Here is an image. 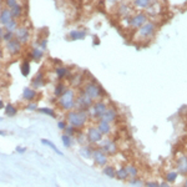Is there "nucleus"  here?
<instances>
[{
  "label": "nucleus",
  "mask_w": 187,
  "mask_h": 187,
  "mask_svg": "<svg viewBox=\"0 0 187 187\" xmlns=\"http://www.w3.org/2000/svg\"><path fill=\"white\" fill-rule=\"evenodd\" d=\"M87 118H89L87 112L81 110H71L66 114V122L76 129L83 127L87 122Z\"/></svg>",
  "instance_id": "nucleus-1"
},
{
  "label": "nucleus",
  "mask_w": 187,
  "mask_h": 187,
  "mask_svg": "<svg viewBox=\"0 0 187 187\" xmlns=\"http://www.w3.org/2000/svg\"><path fill=\"white\" fill-rule=\"evenodd\" d=\"M75 101H76V92L74 89H66V91L58 99L59 106L64 111H71L75 109Z\"/></svg>",
  "instance_id": "nucleus-2"
},
{
  "label": "nucleus",
  "mask_w": 187,
  "mask_h": 187,
  "mask_svg": "<svg viewBox=\"0 0 187 187\" xmlns=\"http://www.w3.org/2000/svg\"><path fill=\"white\" fill-rule=\"evenodd\" d=\"M84 94H86V95L91 99V100H99V99H101V96H104L105 95V92H104V90L101 89V86L94 80V83H86L85 85H84V87H83V90H81Z\"/></svg>",
  "instance_id": "nucleus-3"
},
{
  "label": "nucleus",
  "mask_w": 187,
  "mask_h": 187,
  "mask_svg": "<svg viewBox=\"0 0 187 187\" xmlns=\"http://www.w3.org/2000/svg\"><path fill=\"white\" fill-rule=\"evenodd\" d=\"M156 31V25L152 21H146L140 29H137L136 39L137 40H149L151 36H153Z\"/></svg>",
  "instance_id": "nucleus-4"
},
{
  "label": "nucleus",
  "mask_w": 187,
  "mask_h": 187,
  "mask_svg": "<svg viewBox=\"0 0 187 187\" xmlns=\"http://www.w3.org/2000/svg\"><path fill=\"white\" fill-rule=\"evenodd\" d=\"M14 34H15V39L18 40V41H19L23 46L28 45V44L30 43V40H31V30H30L29 26H26V25H20Z\"/></svg>",
  "instance_id": "nucleus-5"
},
{
  "label": "nucleus",
  "mask_w": 187,
  "mask_h": 187,
  "mask_svg": "<svg viewBox=\"0 0 187 187\" xmlns=\"http://www.w3.org/2000/svg\"><path fill=\"white\" fill-rule=\"evenodd\" d=\"M23 49H24V46L18 41L16 39H12L8 43H4V51H6L8 55L12 56V58L21 55Z\"/></svg>",
  "instance_id": "nucleus-6"
},
{
  "label": "nucleus",
  "mask_w": 187,
  "mask_h": 187,
  "mask_svg": "<svg viewBox=\"0 0 187 187\" xmlns=\"http://www.w3.org/2000/svg\"><path fill=\"white\" fill-rule=\"evenodd\" d=\"M94 104V100H91L86 94H84L81 91V94H79L76 96V101H75V108L77 110H81V111H86L87 109H90Z\"/></svg>",
  "instance_id": "nucleus-7"
},
{
  "label": "nucleus",
  "mask_w": 187,
  "mask_h": 187,
  "mask_svg": "<svg viewBox=\"0 0 187 187\" xmlns=\"http://www.w3.org/2000/svg\"><path fill=\"white\" fill-rule=\"evenodd\" d=\"M106 110H108V105H106V102L99 100V101L92 104V106H91V115L94 117H96V118L100 120Z\"/></svg>",
  "instance_id": "nucleus-8"
},
{
  "label": "nucleus",
  "mask_w": 187,
  "mask_h": 187,
  "mask_svg": "<svg viewBox=\"0 0 187 187\" xmlns=\"http://www.w3.org/2000/svg\"><path fill=\"white\" fill-rule=\"evenodd\" d=\"M146 21H147V16H146L145 12H137L130 19L129 26L131 29H140Z\"/></svg>",
  "instance_id": "nucleus-9"
},
{
  "label": "nucleus",
  "mask_w": 187,
  "mask_h": 187,
  "mask_svg": "<svg viewBox=\"0 0 187 187\" xmlns=\"http://www.w3.org/2000/svg\"><path fill=\"white\" fill-rule=\"evenodd\" d=\"M86 140L90 143H97L102 140V133L99 131L97 127H89L86 132Z\"/></svg>",
  "instance_id": "nucleus-10"
},
{
  "label": "nucleus",
  "mask_w": 187,
  "mask_h": 187,
  "mask_svg": "<svg viewBox=\"0 0 187 187\" xmlns=\"http://www.w3.org/2000/svg\"><path fill=\"white\" fill-rule=\"evenodd\" d=\"M92 158H94V161H95V164L99 166H106V164L109 161L108 155L100 149H96L92 151Z\"/></svg>",
  "instance_id": "nucleus-11"
},
{
  "label": "nucleus",
  "mask_w": 187,
  "mask_h": 187,
  "mask_svg": "<svg viewBox=\"0 0 187 187\" xmlns=\"http://www.w3.org/2000/svg\"><path fill=\"white\" fill-rule=\"evenodd\" d=\"M46 85V79H45V74L43 71H39L33 79H31V87L35 90H39Z\"/></svg>",
  "instance_id": "nucleus-12"
},
{
  "label": "nucleus",
  "mask_w": 187,
  "mask_h": 187,
  "mask_svg": "<svg viewBox=\"0 0 187 187\" xmlns=\"http://www.w3.org/2000/svg\"><path fill=\"white\" fill-rule=\"evenodd\" d=\"M37 96H39L37 91H36L35 89H33L31 86H26V87H24V90H23V99H24L25 101H28V102L34 101Z\"/></svg>",
  "instance_id": "nucleus-13"
},
{
  "label": "nucleus",
  "mask_w": 187,
  "mask_h": 187,
  "mask_svg": "<svg viewBox=\"0 0 187 187\" xmlns=\"http://www.w3.org/2000/svg\"><path fill=\"white\" fill-rule=\"evenodd\" d=\"M54 74H55V76L59 80H64V79L69 77L71 75V70H70V68H68V66L59 65V66H56V69L54 70Z\"/></svg>",
  "instance_id": "nucleus-14"
},
{
  "label": "nucleus",
  "mask_w": 187,
  "mask_h": 187,
  "mask_svg": "<svg viewBox=\"0 0 187 187\" xmlns=\"http://www.w3.org/2000/svg\"><path fill=\"white\" fill-rule=\"evenodd\" d=\"M102 151L106 153V155H115L117 152V145L111 141V140H108L102 143Z\"/></svg>",
  "instance_id": "nucleus-15"
},
{
  "label": "nucleus",
  "mask_w": 187,
  "mask_h": 187,
  "mask_svg": "<svg viewBox=\"0 0 187 187\" xmlns=\"http://www.w3.org/2000/svg\"><path fill=\"white\" fill-rule=\"evenodd\" d=\"M10 12H11L12 19H16V20L21 19L23 15L25 14V12H24V4L18 3L16 5H14V6H12V8L10 9Z\"/></svg>",
  "instance_id": "nucleus-16"
},
{
  "label": "nucleus",
  "mask_w": 187,
  "mask_h": 187,
  "mask_svg": "<svg viewBox=\"0 0 187 187\" xmlns=\"http://www.w3.org/2000/svg\"><path fill=\"white\" fill-rule=\"evenodd\" d=\"M11 19H12V16H11L10 9L4 6L2 10H0V26H4V25L8 24Z\"/></svg>",
  "instance_id": "nucleus-17"
},
{
  "label": "nucleus",
  "mask_w": 187,
  "mask_h": 187,
  "mask_svg": "<svg viewBox=\"0 0 187 187\" xmlns=\"http://www.w3.org/2000/svg\"><path fill=\"white\" fill-rule=\"evenodd\" d=\"M43 58H44V51L40 49L39 46L33 48L30 50V52H29V59L33 60V61H40Z\"/></svg>",
  "instance_id": "nucleus-18"
},
{
  "label": "nucleus",
  "mask_w": 187,
  "mask_h": 187,
  "mask_svg": "<svg viewBox=\"0 0 187 187\" xmlns=\"http://www.w3.org/2000/svg\"><path fill=\"white\" fill-rule=\"evenodd\" d=\"M177 170L181 175H187V156H181L178 160H177Z\"/></svg>",
  "instance_id": "nucleus-19"
},
{
  "label": "nucleus",
  "mask_w": 187,
  "mask_h": 187,
  "mask_svg": "<svg viewBox=\"0 0 187 187\" xmlns=\"http://www.w3.org/2000/svg\"><path fill=\"white\" fill-rule=\"evenodd\" d=\"M69 37L72 41H79V40H84L86 37V31L84 30H71L69 33Z\"/></svg>",
  "instance_id": "nucleus-20"
},
{
  "label": "nucleus",
  "mask_w": 187,
  "mask_h": 187,
  "mask_svg": "<svg viewBox=\"0 0 187 187\" xmlns=\"http://www.w3.org/2000/svg\"><path fill=\"white\" fill-rule=\"evenodd\" d=\"M31 71V65H30V60L29 59H25L21 64H20V72L24 77H28L30 75Z\"/></svg>",
  "instance_id": "nucleus-21"
},
{
  "label": "nucleus",
  "mask_w": 187,
  "mask_h": 187,
  "mask_svg": "<svg viewBox=\"0 0 187 187\" xmlns=\"http://www.w3.org/2000/svg\"><path fill=\"white\" fill-rule=\"evenodd\" d=\"M97 129L102 135H109V133L111 132V124L108 122V121H104V120H99Z\"/></svg>",
  "instance_id": "nucleus-22"
},
{
  "label": "nucleus",
  "mask_w": 187,
  "mask_h": 187,
  "mask_svg": "<svg viewBox=\"0 0 187 187\" xmlns=\"http://www.w3.org/2000/svg\"><path fill=\"white\" fill-rule=\"evenodd\" d=\"M116 116H117L116 110H115V109H109V108H108V110L105 111V114L102 115V117H101L100 120H104V121H108V122L111 124L114 120L116 118Z\"/></svg>",
  "instance_id": "nucleus-23"
},
{
  "label": "nucleus",
  "mask_w": 187,
  "mask_h": 187,
  "mask_svg": "<svg viewBox=\"0 0 187 187\" xmlns=\"http://www.w3.org/2000/svg\"><path fill=\"white\" fill-rule=\"evenodd\" d=\"M20 26V24H19V20H16V19H11L8 24H5L3 28H4V30L5 31H11V33H15L16 31V29Z\"/></svg>",
  "instance_id": "nucleus-24"
},
{
  "label": "nucleus",
  "mask_w": 187,
  "mask_h": 187,
  "mask_svg": "<svg viewBox=\"0 0 187 187\" xmlns=\"http://www.w3.org/2000/svg\"><path fill=\"white\" fill-rule=\"evenodd\" d=\"M4 111H5V115L9 116V117H12L18 114V108L14 106L12 104H6L5 108H4Z\"/></svg>",
  "instance_id": "nucleus-25"
},
{
  "label": "nucleus",
  "mask_w": 187,
  "mask_h": 187,
  "mask_svg": "<svg viewBox=\"0 0 187 187\" xmlns=\"http://www.w3.org/2000/svg\"><path fill=\"white\" fill-rule=\"evenodd\" d=\"M66 89H68V87H66V85H65L64 83L56 84V85H55V89H54V96L59 99V97L62 95V94L66 91Z\"/></svg>",
  "instance_id": "nucleus-26"
},
{
  "label": "nucleus",
  "mask_w": 187,
  "mask_h": 187,
  "mask_svg": "<svg viewBox=\"0 0 187 187\" xmlns=\"http://www.w3.org/2000/svg\"><path fill=\"white\" fill-rule=\"evenodd\" d=\"M118 180H121V181H125L129 178V173H127V170L126 167H120L118 170H116V176Z\"/></svg>",
  "instance_id": "nucleus-27"
},
{
  "label": "nucleus",
  "mask_w": 187,
  "mask_h": 187,
  "mask_svg": "<svg viewBox=\"0 0 187 187\" xmlns=\"http://www.w3.org/2000/svg\"><path fill=\"white\" fill-rule=\"evenodd\" d=\"M41 143H43V145H45V146H48V147H50L51 150H54V151H55L58 155H60V156H62V155H64V153H62V152H61V151H60V150L56 147L55 143L52 142V141H50V140H48V139H43V140H41Z\"/></svg>",
  "instance_id": "nucleus-28"
},
{
  "label": "nucleus",
  "mask_w": 187,
  "mask_h": 187,
  "mask_svg": "<svg viewBox=\"0 0 187 187\" xmlns=\"http://www.w3.org/2000/svg\"><path fill=\"white\" fill-rule=\"evenodd\" d=\"M37 111H39L40 114L46 115V116H51V117H54V118L56 117V112H55V110H54V109H51V108H39Z\"/></svg>",
  "instance_id": "nucleus-29"
},
{
  "label": "nucleus",
  "mask_w": 187,
  "mask_h": 187,
  "mask_svg": "<svg viewBox=\"0 0 187 187\" xmlns=\"http://www.w3.org/2000/svg\"><path fill=\"white\" fill-rule=\"evenodd\" d=\"M133 5L139 9H146L151 5V0H135Z\"/></svg>",
  "instance_id": "nucleus-30"
},
{
  "label": "nucleus",
  "mask_w": 187,
  "mask_h": 187,
  "mask_svg": "<svg viewBox=\"0 0 187 187\" xmlns=\"http://www.w3.org/2000/svg\"><path fill=\"white\" fill-rule=\"evenodd\" d=\"M102 172H104L105 176H108V177H110V178H112V177L116 176V170H115L112 166H108V165H106V166L104 167Z\"/></svg>",
  "instance_id": "nucleus-31"
},
{
  "label": "nucleus",
  "mask_w": 187,
  "mask_h": 187,
  "mask_svg": "<svg viewBox=\"0 0 187 187\" xmlns=\"http://www.w3.org/2000/svg\"><path fill=\"white\" fill-rule=\"evenodd\" d=\"M126 170H127V173H129V176L130 177H137L139 176V170L137 167H135L133 165H127L126 166Z\"/></svg>",
  "instance_id": "nucleus-32"
},
{
  "label": "nucleus",
  "mask_w": 187,
  "mask_h": 187,
  "mask_svg": "<svg viewBox=\"0 0 187 187\" xmlns=\"http://www.w3.org/2000/svg\"><path fill=\"white\" fill-rule=\"evenodd\" d=\"M92 151L94 150H91V147H89V146H84V147L80 150V155L84 158H90V157H92Z\"/></svg>",
  "instance_id": "nucleus-33"
},
{
  "label": "nucleus",
  "mask_w": 187,
  "mask_h": 187,
  "mask_svg": "<svg viewBox=\"0 0 187 187\" xmlns=\"http://www.w3.org/2000/svg\"><path fill=\"white\" fill-rule=\"evenodd\" d=\"M177 176H178V173L177 172H175V171H171V172H167L166 173V182H168V183H173V182H176V180H177Z\"/></svg>",
  "instance_id": "nucleus-34"
},
{
  "label": "nucleus",
  "mask_w": 187,
  "mask_h": 187,
  "mask_svg": "<svg viewBox=\"0 0 187 187\" xmlns=\"http://www.w3.org/2000/svg\"><path fill=\"white\" fill-rule=\"evenodd\" d=\"M61 141H62V143H64L65 147H70V146L72 145V139H71V136L66 135V133H62V135H61Z\"/></svg>",
  "instance_id": "nucleus-35"
},
{
  "label": "nucleus",
  "mask_w": 187,
  "mask_h": 187,
  "mask_svg": "<svg viewBox=\"0 0 187 187\" xmlns=\"http://www.w3.org/2000/svg\"><path fill=\"white\" fill-rule=\"evenodd\" d=\"M75 77L71 79V83L74 86H79V85H81L83 84V74H75L74 75Z\"/></svg>",
  "instance_id": "nucleus-36"
},
{
  "label": "nucleus",
  "mask_w": 187,
  "mask_h": 187,
  "mask_svg": "<svg viewBox=\"0 0 187 187\" xmlns=\"http://www.w3.org/2000/svg\"><path fill=\"white\" fill-rule=\"evenodd\" d=\"M12 39H15V34L11 33V31H5L4 35H3V44L10 41V40H12Z\"/></svg>",
  "instance_id": "nucleus-37"
},
{
  "label": "nucleus",
  "mask_w": 187,
  "mask_h": 187,
  "mask_svg": "<svg viewBox=\"0 0 187 187\" xmlns=\"http://www.w3.org/2000/svg\"><path fill=\"white\" fill-rule=\"evenodd\" d=\"M25 109L28 110V111H37V109H39L37 102L36 101H30L28 105L25 106Z\"/></svg>",
  "instance_id": "nucleus-38"
},
{
  "label": "nucleus",
  "mask_w": 187,
  "mask_h": 187,
  "mask_svg": "<svg viewBox=\"0 0 187 187\" xmlns=\"http://www.w3.org/2000/svg\"><path fill=\"white\" fill-rule=\"evenodd\" d=\"M37 46L41 49L43 51H45L46 50V48H48V39L46 37H41L39 40V43H37Z\"/></svg>",
  "instance_id": "nucleus-39"
},
{
  "label": "nucleus",
  "mask_w": 187,
  "mask_h": 187,
  "mask_svg": "<svg viewBox=\"0 0 187 187\" xmlns=\"http://www.w3.org/2000/svg\"><path fill=\"white\" fill-rule=\"evenodd\" d=\"M130 185L133 187H141L142 186V180L139 177H133L132 180H130Z\"/></svg>",
  "instance_id": "nucleus-40"
},
{
  "label": "nucleus",
  "mask_w": 187,
  "mask_h": 187,
  "mask_svg": "<svg viewBox=\"0 0 187 187\" xmlns=\"http://www.w3.org/2000/svg\"><path fill=\"white\" fill-rule=\"evenodd\" d=\"M64 131H65L66 135H69V136H74V135H75V132H76V127H74V126H71V125H68Z\"/></svg>",
  "instance_id": "nucleus-41"
},
{
  "label": "nucleus",
  "mask_w": 187,
  "mask_h": 187,
  "mask_svg": "<svg viewBox=\"0 0 187 187\" xmlns=\"http://www.w3.org/2000/svg\"><path fill=\"white\" fill-rule=\"evenodd\" d=\"M19 3V0H4V5H5V8H9V9H11L14 5H16Z\"/></svg>",
  "instance_id": "nucleus-42"
},
{
  "label": "nucleus",
  "mask_w": 187,
  "mask_h": 187,
  "mask_svg": "<svg viewBox=\"0 0 187 187\" xmlns=\"http://www.w3.org/2000/svg\"><path fill=\"white\" fill-rule=\"evenodd\" d=\"M68 125H69V124L66 122V121H64V120H61V121L58 122V127H59L60 130H62V131L66 129V126H68Z\"/></svg>",
  "instance_id": "nucleus-43"
},
{
  "label": "nucleus",
  "mask_w": 187,
  "mask_h": 187,
  "mask_svg": "<svg viewBox=\"0 0 187 187\" xmlns=\"http://www.w3.org/2000/svg\"><path fill=\"white\" fill-rule=\"evenodd\" d=\"M146 187H158V183L155 182V181H149V182H146L145 183Z\"/></svg>",
  "instance_id": "nucleus-44"
},
{
  "label": "nucleus",
  "mask_w": 187,
  "mask_h": 187,
  "mask_svg": "<svg viewBox=\"0 0 187 187\" xmlns=\"http://www.w3.org/2000/svg\"><path fill=\"white\" fill-rule=\"evenodd\" d=\"M15 151H16L18 153H25V152H26V147H21V146H16Z\"/></svg>",
  "instance_id": "nucleus-45"
},
{
  "label": "nucleus",
  "mask_w": 187,
  "mask_h": 187,
  "mask_svg": "<svg viewBox=\"0 0 187 187\" xmlns=\"http://www.w3.org/2000/svg\"><path fill=\"white\" fill-rule=\"evenodd\" d=\"M4 33H5L4 28H3V26H0V45L3 44V35H4Z\"/></svg>",
  "instance_id": "nucleus-46"
},
{
  "label": "nucleus",
  "mask_w": 187,
  "mask_h": 187,
  "mask_svg": "<svg viewBox=\"0 0 187 187\" xmlns=\"http://www.w3.org/2000/svg\"><path fill=\"white\" fill-rule=\"evenodd\" d=\"M4 52H5V51H4V48H3L2 45H0V61H2V60L4 59Z\"/></svg>",
  "instance_id": "nucleus-47"
},
{
  "label": "nucleus",
  "mask_w": 187,
  "mask_h": 187,
  "mask_svg": "<svg viewBox=\"0 0 187 187\" xmlns=\"http://www.w3.org/2000/svg\"><path fill=\"white\" fill-rule=\"evenodd\" d=\"M94 45H100V40H99V37L97 36H94Z\"/></svg>",
  "instance_id": "nucleus-48"
},
{
  "label": "nucleus",
  "mask_w": 187,
  "mask_h": 187,
  "mask_svg": "<svg viewBox=\"0 0 187 187\" xmlns=\"http://www.w3.org/2000/svg\"><path fill=\"white\" fill-rule=\"evenodd\" d=\"M158 187H171L168 182H161V183H158Z\"/></svg>",
  "instance_id": "nucleus-49"
},
{
  "label": "nucleus",
  "mask_w": 187,
  "mask_h": 187,
  "mask_svg": "<svg viewBox=\"0 0 187 187\" xmlns=\"http://www.w3.org/2000/svg\"><path fill=\"white\" fill-rule=\"evenodd\" d=\"M5 108V102L2 100V99H0V110H3Z\"/></svg>",
  "instance_id": "nucleus-50"
},
{
  "label": "nucleus",
  "mask_w": 187,
  "mask_h": 187,
  "mask_svg": "<svg viewBox=\"0 0 187 187\" xmlns=\"http://www.w3.org/2000/svg\"><path fill=\"white\" fill-rule=\"evenodd\" d=\"M183 187H187V178H186V181H185V185H183Z\"/></svg>",
  "instance_id": "nucleus-51"
},
{
  "label": "nucleus",
  "mask_w": 187,
  "mask_h": 187,
  "mask_svg": "<svg viewBox=\"0 0 187 187\" xmlns=\"http://www.w3.org/2000/svg\"><path fill=\"white\" fill-rule=\"evenodd\" d=\"M0 135H4V131H2V130H0Z\"/></svg>",
  "instance_id": "nucleus-52"
},
{
  "label": "nucleus",
  "mask_w": 187,
  "mask_h": 187,
  "mask_svg": "<svg viewBox=\"0 0 187 187\" xmlns=\"http://www.w3.org/2000/svg\"><path fill=\"white\" fill-rule=\"evenodd\" d=\"M2 120H3V118H2V117H0V121H2Z\"/></svg>",
  "instance_id": "nucleus-53"
}]
</instances>
